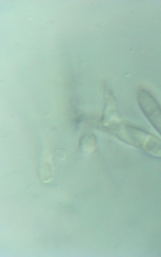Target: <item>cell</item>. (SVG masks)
I'll return each mask as SVG.
<instances>
[{
  "mask_svg": "<svg viewBox=\"0 0 161 257\" xmlns=\"http://www.w3.org/2000/svg\"><path fill=\"white\" fill-rule=\"evenodd\" d=\"M127 131L119 134L124 142L137 148L151 155L161 158V140L141 129L129 127Z\"/></svg>",
  "mask_w": 161,
  "mask_h": 257,
  "instance_id": "obj_1",
  "label": "cell"
},
{
  "mask_svg": "<svg viewBox=\"0 0 161 257\" xmlns=\"http://www.w3.org/2000/svg\"><path fill=\"white\" fill-rule=\"evenodd\" d=\"M96 140L94 135L88 134L84 136L80 140V147L85 151L91 152L95 149Z\"/></svg>",
  "mask_w": 161,
  "mask_h": 257,
  "instance_id": "obj_2",
  "label": "cell"
}]
</instances>
